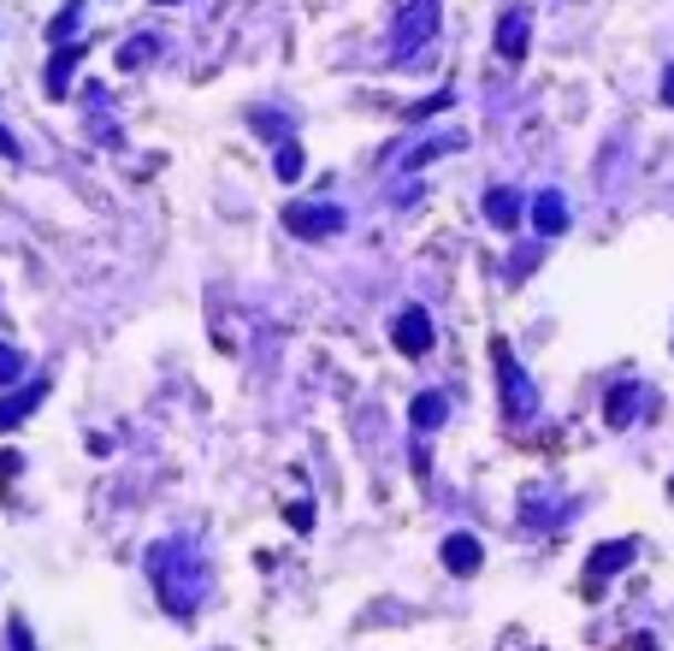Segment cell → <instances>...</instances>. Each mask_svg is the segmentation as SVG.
Returning a JSON list of instances; mask_svg holds the SVG:
<instances>
[{"label":"cell","instance_id":"6da1fadb","mask_svg":"<svg viewBox=\"0 0 674 651\" xmlns=\"http://www.w3.org/2000/svg\"><path fill=\"white\" fill-rule=\"evenodd\" d=\"M148 575H154V592L172 616H189L207 598V562L189 539H166L148 551Z\"/></svg>","mask_w":674,"mask_h":651},{"label":"cell","instance_id":"7a4b0ae2","mask_svg":"<svg viewBox=\"0 0 674 651\" xmlns=\"http://www.w3.org/2000/svg\"><path fill=\"white\" fill-rule=\"evenodd\" d=\"M444 24V0H396V19H391V54L414 65L432 48V37H438Z\"/></svg>","mask_w":674,"mask_h":651},{"label":"cell","instance_id":"3957f363","mask_svg":"<svg viewBox=\"0 0 674 651\" xmlns=\"http://www.w3.org/2000/svg\"><path fill=\"white\" fill-rule=\"evenodd\" d=\"M491 362H497V380H504V415L509 421H532V415H539V391H532V380L521 373V362L509 355L504 338H491Z\"/></svg>","mask_w":674,"mask_h":651},{"label":"cell","instance_id":"277c9868","mask_svg":"<svg viewBox=\"0 0 674 651\" xmlns=\"http://www.w3.org/2000/svg\"><path fill=\"white\" fill-rule=\"evenodd\" d=\"M284 226L297 237H338L343 231V208L338 202H297V208H284Z\"/></svg>","mask_w":674,"mask_h":651},{"label":"cell","instance_id":"5b68a950","mask_svg":"<svg viewBox=\"0 0 674 651\" xmlns=\"http://www.w3.org/2000/svg\"><path fill=\"white\" fill-rule=\"evenodd\" d=\"M391 338H396V350H403V355H426V350H432V320H426V308H403V314L391 320Z\"/></svg>","mask_w":674,"mask_h":651},{"label":"cell","instance_id":"8992f818","mask_svg":"<svg viewBox=\"0 0 674 651\" xmlns=\"http://www.w3.org/2000/svg\"><path fill=\"white\" fill-rule=\"evenodd\" d=\"M527 37H532V19H527V12L521 7H509L504 12V24H497V60H527Z\"/></svg>","mask_w":674,"mask_h":651},{"label":"cell","instance_id":"52a82bcc","mask_svg":"<svg viewBox=\"0 0 674 651\" xmlns=\"http://www.w3.org/2000/svg\"><path fill=\"white\" fill-rule=\"evenodd\" d=\"M633 557H639V539H615V545H603V551H598L592 562H585V592H598L603 580H610V575L621 569V562H633Z\"/></svg>","mask_w":674,"mask_h":651},{"label":"cell","instance_id":"ba28073f","mask_svg":"<svg viewBox=\"0 0 674 651\" xmlns=\"http://www.w3.org/2000/svg\"><path fill=\"white\" fill-rule=\"evenodd\" d=\"M532 226H539V237H562L568 231V202H562V190H539V196H532Z\"/></svg>","mask_w":674,"mask_h":651},{"label":"cell","instance_id":"9c48e42d","mask_svg":"<svg viewBox=\"0 0 674 651\" xmlns=\"http://www.w3.org/2000/svg\"><path fill=\"white\" fill-rule=\"evenodd\" d=\"M42 397H48V385H19L12 397H0V433H12V426H19V421H24Z\"/></svg>","mask_w":674,"mask_h":651},{"label":"cell","instance_id":"30bf717a","mask_svg":"<svg viewBox=\"0 0 674 651\" xmlns=\"http://www.w3.org/2000/svg\"><path fill=\"white\" fill-rule=\"evenodd\" d=\"M408 421H414V433H432V426H444V421H449V397H444V391H421V397H414V409H408Z\"/></svg>","mask_w":674,"mask_h":651},{"label":"cell","instance_id":"8fae6325","mask_svg":"<svg viewBox=\"0 0 674 651\" xmlns=\"http://www.w3.org/2000/svg\"><path fill=\"white\" fill-rule=\"evenodd\" d=\"M639 409H645V385H615V391H610V409H603V415H610V426H628Z\"/></svg>","mask_w":674,"mask_h":651},{"label":"cell","instance_id":"7c38bea8","mask_svg":"<svg viewBox=\"0 0 674 651\" xmlns=\"http://www.w3.org/2000/svg\"><path fill=\"white\" fill-rule=\"evenodd\" d=\"M444 569H456V575H474V569H479V539H468V534L444 539Z\"/></svg>","mask_w":674,"mask_h":651},{"label":"cell","instance_id":"4fadbf2b","mask_svg":"<svg viewBox=\"0 0 674 651\" xmlns=\"http://www.w3.org/2000/svg\"><path fill=\"white\" fill-rule=\"evenodd\" d=\"M486 219H491L497 231H509L515 219H521V196H515V190H491L486 196Z\"/></svg>","mask_w":674,"mask_h":651},{"label":"cell","instance_id":"5bb4252c","mask_svg":"<svg viewBox=\"0 0 674 651\" xmlns=\"http://www.w3.org/2000/svg\"><path fill=\"white\" fill-rule=\"evenodd\" d=\"M83 60V48H60V54L54 60H48V95H65V83H72V65Z\"/></svg>","mask_w":674,"mask_h":651},{"label":"cell","instance_id":"9a60e30c","mask_svg":"<svg viewBox=\"0 0 674 651\" xmlns=\"http://www.w3.org/2000/svg\"><path fill=\"white\" fill-rule=\"evenodd\" d=\"M148 54H154V37H136V42L118 48V65H125V72H136V65H148Z\"/></svg>","mask_w":674,"mask_h":651},{"label":"cell","instance_id":"2e32d148","mask_svg":"<svg viewBox=\"0 0 674 651\" xmlns=\"http://www.w3.org/2000/svg\"><path fill=\"white\" fill-rule=\"evenodd\" d=\"M302 166H308V161H302V148H297V143H284V148H279V178H284V184H297V178H302Z\"/></svg>","mask_w":674,"mask_h":651},{"label":"cell","instance_id":"e0dca14e","mask_svg":"<svg viewBox=\"0 0 674 651\" xmlns=\"http://www.w3.org/2000/svg\"><path fill=\"white\" fill-rule=\"evenodd\" d=\"M19 373H24V355L0 344V385H12V380H19Z\"/></svg>","mask_w":674,"mask_h":651},{"label":"cell","instance_id":"ac0fdd59","mask_svg":"<svg viewBox=\"0 0 674 651\" xmlns=\"http://www.w3.org/2000/svg\"><path fill=\"white\" fill-rule=\"evenodd\" d=\"M72 24H77V0H65V12L54 19V30H48V37H54V42H65V37H72Z\"/></svg>","mask_w":674,"mask_h":651},{"label":"cell","instance_id":"d6986e66","mask_svg":"<svg viewBox=\"0 0 674 651\" xmlns=\"http://www.w3.org/2000/svg\"><path fill=\"white\" fill-rule=\"evenodd\" d=\"M12 651H37V645H30V628L24 622H12Z\"/></svg>","mask_w":674,"mask_h":651},{"label":"cell","instance_id":"ffe728a7","mask_svg":"<svg viewBox=\"0 0 674 651\" xmlns=\"http://www.w3.org/2000/svg\"><path fill=\"white\" fill-rule=\"evenodd\" d=\"M610 651H656V640H645V633H639V640H621V645H610Z\"/></svg>","mask_w":674,"mask_h":651},{"label":"cell","instance_id":"44dd1931","mask_svg":"<svg viewBox=\"0 0 674 651\" xmlns=\"http://www.w3.org/2000/svg\"><path fill=\"white\" fill-rule=\"evenodd\" d=\"M0 154H7V161H19V143L7 136V125H0Z\"/></svg>","mask_w":674,"mask_h":651},{"label":"cell","instance_id":"7402d4cb","mask_svg":"<svg viewBox=\"0 0 674 651\" xmlns=\"http://www.w3.org/2000/svg\"><path fill=\"white\" fill-rule=\"evenodd\" d=\"M663 107H674V65L663 72Z\"/></svg>","mask_w":674,"mask_h":651}]
</instances>
